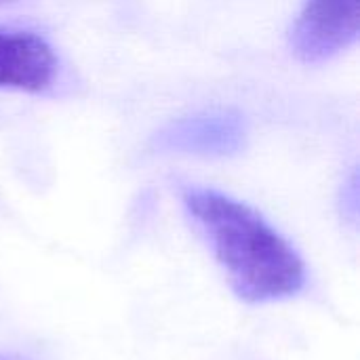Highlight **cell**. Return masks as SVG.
Listing matches in <instances>:
<instances>
[{"label":"cell","instance_id":"cell-1","mask_svg":"<svg viewBox=\"0 0 360 360\" xmlns=\"http://www.w3.org/2000/svg\"><path fill=\"white\" fill-rule=\"evenodd\" d=\"M184 202L243 302H281L306 287L304 259L253 207L211 188H188Z\"/></svg>","mask_w":360,"mask_h":360},{"label":"cell","instance_id":"cell-2","mask_svg":"<svg viewBox=\"0 0 360 360\" xmlns=\"http://www.w3.org/2000/svg\"><path fill=\"white\" fill-rule=\"evenodd\" d=\"M360 0H306L291 27V49L304 63H321L356 42Z\"/></svg>","mask_w":360,"mask_h":360},{"label":"cell","instance_id":"cell-3","mask_svg":"<svg viewBox=\"0 0 360 360\" xmlns=\"http://www.w3.org/2000/svg\"><path fill=\"white\" fill-rule=\"evenodd\" d=\"M55 70V53L40 36L0 27V89L40 93L53 82Z\"/></svg>","mask_w":360,"mask_h":360},{"label":"cell","instance_id":"cell-4","mask_svg":"<svg viewBox=\"0 0 360 360\" xmlns=\"http://www.w3.org/2000/svg\"><path fill=\"white\" fill-rule=\"evenodd\" d=\"M169 137L171 146L181 150H192L198 154H226L238 148L243 129L236 118L226 114H211L181 122Z\"/></svg>","mask_w":360,"mask_h":360},{"label":"cell","instance_id":"cell-5","mask_svg":"<svg viewBox=\"0 0 360 360\" xmlns=\"http://www.w3.org/2000/svg\"><path fill=\"white\" fill-rule=\"evenodd\" d=\"M0 360H30V359H25V356H21V354H2Z\"/></svg>","mask_w":360,"mask_h":360}]
</instances>
